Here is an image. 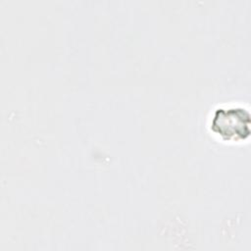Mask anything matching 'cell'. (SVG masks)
I'll list each match as a JSON object with an SVG mask.
<instances>
[{"label":"cell","instance_id":"6da1fadb","mask_svg":"<svg viewBox=\"0 0 251 251\" xmlns=\"http://www.w3.org/2000/svg\"><path fill=\"white\" fill-rule=\"evenodd\" d=\"M211 130L226 141H241L250 135V115L243 107L218 108L211 120Z\"/></svg>","mask_w":251,"mask_h":251}]
</instances>
